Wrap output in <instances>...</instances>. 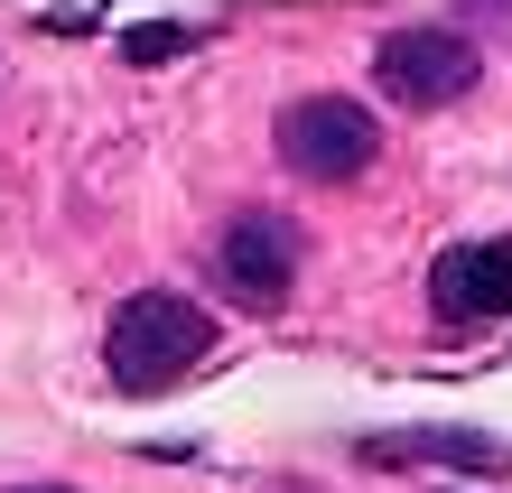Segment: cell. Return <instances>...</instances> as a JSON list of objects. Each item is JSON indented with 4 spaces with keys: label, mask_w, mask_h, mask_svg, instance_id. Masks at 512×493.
I'll list each match as a JSON object with an SVG mask.
<instances>
[{
    "label": "cell",
    "mask_w": 512,
    "mask_h": 493,
    "mask_svg": "<svg viewBox=\"0 0 512 493\" xmlns=\"http://www.w3.org/2000/svg\"><path fill=\"white\" fill-rule=\"evenodd\" d=\"M205 354H215V317H205L196 298H177V289L122 298V317L103 335V363H112L122 391H168L177 373H196Z\"/></svg>",
    "instance_id": "6da1fadb"
},
{
    "label": "cell",
    "mask_w": 512,
    "mask_h": 493,
    "mask_svg": "<svg viewBox=\"0 0 512 493\" xmlns=\"http://www.w3.org/2000/svg\"><path fill=\"white\" fill-rule=\"evenodd\" d=\"M373 112L364 103H345V94H308V103H289L280 112V159L308 177V187H354V177L373 168Z\"/></svg>",
    "instance_id": "7a4b0ae2"
},
{
    "label": "cell",
    "mask_w": 512,
    "mask_h": 493,
    "mask_svg": "<svg viewBox=\"0 0 512 493\" xmlns=\"http://www.w3.org/2000/svg\"><path fill=\"white\" fill-rule=\"evenodd\" d=\"M373 75H382V94L391 103H410V112H438V103H457L475 94V47L457 38V28H391L382 56H373Z\"/></svg>",
    "instance_id": "3957f363"
},
{
    "label": "cell",
    "mask_w": 512,
    "mask_h": 493,
    "mask_svg": "<svg viewBox=\"0 0 512 493\" xmlns=\"http://www.w3.org/2000/svg\"><path fill=\"white\" fill-rule=\"evenodd\" d=\"M429 298H438V326L512 317V233L503 242H447V252L429 261Z\"/></svg>",
    "instance_id": "277c9868"
},
{
    "label": "cell",
    "mask_w": 512,
    "mask_h": 493,
    "mask_svg": "<svg viewBox=\"0 0 512 493\" xmlns=\"http://www.w3.org/2000/svg\"><path fill=\"white\" fill-rule=\"evenodd\" d=\"M224 280L252 307H280L289 280H298V224H280V214H233L224 224Z\"/></svg>",
    "instance_id": "5b68a950"
},
{
    "label": "cell",
    "mask_w": 512,
    "mask_h": 493,
    "mask_svg": "<svg viewBox=\"0 0 512 493\" xmlns=\"http://www.w3.org/2000/svg\"><path fill=\"white\" fill-rule=\"evenodd\" d=\"M466 466V475H503L512 447L485 438V428H419V438H373V466Z\"/></svg>",
    "instance_id": "8992f818"
},
{
    "label": "cell",
    "mask_w": 512,
    "mask_h": 493,
    "mask_svg": "<svg viewBox=\"0 0 512 493\" xmlns=\"http://www.w3.org/2000/svg\"><path fill=\"white\" fill-rule=\"evenodd\" d=\"M187 47H196V28H177V19L131 28V38H122V56H131V66H159V56H187Z\"/></svg>",
    "instance_id": "52a82bcc"
},
{
    "label": "cell",
    "mask_w": 512,
    "mask_h": 493,
    "mask_svg": "<svg viewBox=\"0 0 512 493\" xmlns=\"http://www.w3.org/2000/svg\"><path fill=\"white\" fill-rule=\"evenodd\" d=\"M19 493H66V484H19Z\"/></svg>",
    "instance_id": "ba28073f"
}]
</instances>
